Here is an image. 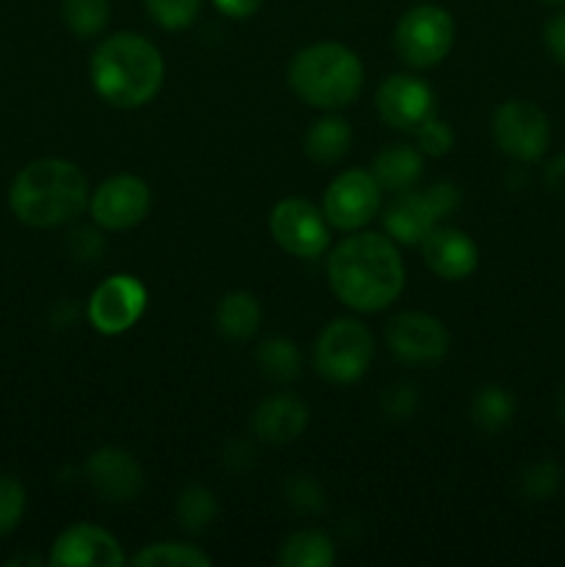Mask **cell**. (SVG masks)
<instances>
[{
    "instance_id": "obj_1",
    "label": "cell",
    "mask_w": 565,
    "mask_h": 567,
    "mask_svg": "<svg viewBox=\"0 0 565 567\" xmlns=\"http://www.w3.org/2000/svg\"><path fill=\"white\" fill-rule=\"evenodd\" d=\"M332 293L358 313L386 310L404 288V264L397 241L380 233L347 236L327 260Z\"/></svg>"
},
{
    "instance_id": "obj_2",
    "label": "cell",
    "mask_w": 565,
    "mask_h": 567,
    "mask_svg": "<svg viewBox=\"0 0 565 567\" xmlns=\"http://www.w3.org/2000/svg\"><path fill=\"white\" fill-rule=\"evenodd\" d=\"M94 92L114 109H142L164 83L161 50L142 33H114L97 44L89 64Z\"/></svg>"
},
{
    "instance_id": "obj_3",
    "label": "cell",
    "mask_w": 565,
    "mask_h": 567,
    "mask_svg": "<svg viewBox=\"0 0 565 567\" xmlns=\"http://www.w3.org/2000/svg\"><path fill=\"white\" fill-rule=\"evenodd\" d=\"M11 210L28 227H59L89 208L86 175L72 161L39 158L11 183Z\"/></svg>"
},
{
    "instance_id": "obj_4",
    "label": "cell",
    "mask_w": 565,
    "mask_h": 567,
    "mask_svg": "<svg viewBox=\"0 0 565 567\" xmlns=\"http://www.w3.org/2000/svg\"><path fill=\"white\" fill-rule=\"evenodd\" d=\"M288 83L297 97L314 109L336 111L358 100L363 89V64L347 44L316 42L294 55Z\"/></svg>"
},
{
    "instance_id": "obj_5",
    "label": "cell",
    "mask_w": 565,
    "mask_h": 567,
    "mask_svg": "<svg viewBox=\"0 0 565 567\" xmlns=\"http://www.w3.org/2000/svg\"><path fill=\"white\" fill-rule=\"evenodd\" d=\"M454 44V20L446 9L432 3L413 6L402 14L393 31V50L413 70L441 64Z\"/></svg>"
},
{
    "instance_id": "obj_6",
    "label": "cell",
    "mask_w": 565,
    "mask_h": 567,
    "mask_svg": "<svg viewBox=\"0 0 565 567\" xmlns=\"http://www.w3.org/2000/svg\"><path fill=\"white\" fill-rule=\"evenodd\" d=\"M374 358V338L358 319H336L321 330L314 349V365L336 385L358 382Z\"/></svg>"
},
{
    "instance_id": "obj_7",
    "label": "cell",
    "mask_w": 565,
    "mask_h": 567,
    "mask_svg": "<svg viewBox=\"0 0 565 567\" xmlns=\"http://www.w3.org/2000/svg\"><path fill=\"white\" fill-rule=\"evenodd\" d=\"M493 138L504 155L532 164L543 158L552 144V122L541 105L530 100H507L493 114Z\"/></svg>"
},
{
    "instance_id": "obj_8",
    "label": "cell",
    "mask_w": 565,
    "mask_h": 567,
    "mask_svg": "<svg viewBox=\"0 0 565 567\" xmlns=\"http://www.w3.org/2000/svg\"><path fill=\"white\" fill-rule=\"evenodd\" d=\"M382 203V188L371 172L347 169L327 186L321 214L336 230L352 233L369 225Z\"/></svg>"
},
{
    "instance_id": "obj_9",
    "label": "cell",
    "mask_w": 565,
    "mask_h": 567,
    "mask_svg": "<svg viewBox=\"0 0 565 567\" xmlns=\"http://www.w3.org/2000/svg\"><path fill=\"white\" fill-rule=\"evenodd\" d=\"M269 230L277 247L294 258H319L330 244V225L325 214L308 199L288 197L271 208Z\"/></svg>"
},
{
    "instance_id": "obj_10",
    "label": "cell",
    "mask_w": 565,
    "mask_h": 567,
    "mask_svg": "<svg viewBox=\"0 0 565 567\" xmlns=\"http://www.w3.org/2000/svg\"><path fill=\"white\" fill-rule=\"evenodd\" d=\"M147 308V288L133 275H111L94 288L89 299V324L100 336H122L131 330Z\"/></svg>"
},
{
    "instance_id": "obj_11",
    "label": "cell",
    "mask_w": 565,
    "mask_h": 567,
    "mask_svg": "<svg viewBox=\"0 0 565 567\" xmlns=\"http://www.w3.org/2000/svg\"><path fill=\"white\" fill-rule=\"evenodd\" d=\"M153 194L150 186L136 175H114L100 183L97 192L89 197L94 225L103 230H131L150 214Z\"/></svg>"
},
{
    "instance_id": "obj_12",
    "label": "cell",
    "mask_w": 565,
    "mask_h": 567,
    "mask_svg": "<svg viewBox=\"0 0 565 567\" xmlns=\"http://www.w3.org/2000/svg\"><path fill=\"white\" fill-rule=\"evenodd\" d=\"M386 341L404 363H438L449 352L446 327L435 316L415 310H404L388 321Z\"/></svg>"
},
{
    "instance_id": "obj_13",
    "label": "cell",
    "mask_w": 565,
    "mask_h": 567,
    "mask_svg": "<svg viewBox=\"0 0 565 567\" xmlns=\"http://www.w3.org/2000/svg\"><path fill=\"white\" fill-rule=\"evenodd\" d=\"M53 567H120L125 565L120 543L111 532L94 524H72L61 532L50 551Z\"/></svg>"
},
{
    "instance_id": "obj_14",
    "label": "cell",
    "mask_w": 565,
    "mask_h": 567,
    "mask_svg": "<svg viewBox=\"0 0 565 567\" xmlns=\"http://www.w3.org/2000/svg\"><path fill=\"white\" fill-rule=\"evenodd\" d=\"M86 480L103 502L122 504L142 493L144 471L125 449L103 446L86 460Z\"/></svg>"
},
{
    "instance_id": "obj_15",
    "label": "cell",
    "mask_w": 565,
    "mask_h": 567,
    "mask_svg": "<svg viewBox=\"0 0 565 567\" xmlns=\"http://www.w3.org/2000/svg\"><path fill=\"white\" fill-rule=\"evenodd\" d=\"M435 94L415 75H391L377 89V111L382 122L397 131H415L430 114H435Z\"/></svg>"
},
{
    "instance_id": "obj_16",
    "label": "cell",
    "mask_w": 565,
    "mask_h": 567,
    "mask_svg": "<svg viewBox=\"0 0 565 567\" xmlns=\"http://www.w3.org/2000/svg\"><path fill=\"white\" fill-rule=\"evenodd\" d=\"M421 255L432 275L449 282L465 280L480 266V249H476L474 238L458 227H435L421 241Z\"/></svg>"
},
{
    "instance_id": "obj_17",
    "label": "cell",
    "mask_w": 565,
    "mask_h": 567,
    "mask_svg": "<svg viewBox=\"0 0 565 567\" xmlns=\"http://www.w3.org/2000/svg\"><path fill=\"white\" fill-rule=\"evenodd\" d=\"M382 221H386L388 236L397 244H408V247H415V244H419L421 247V241L438 227L441 216L432 208L427 192H413V188H408V192H399L397 197H393V203L386 208Z\"/></svg>"
},
{
    "instance_id": "obj_18",
    "label": "cell",
    "mask_w": 565,
    "mask_h": 567,
    "mask_svg": "<svg viewBox=\"0 0 565 567\" xmlns=\"http://www.w3.org/2000/svg\"><path fill=\"white\" fill-rule=\"evenodd\" d=\"M308 426V408L291 393L266 396L253 413V432L266 443H291Z\"/></svg>"
},
{
    "instance_id": "obj_19",
    "label": "cell",
    "mask_w": 565,
    "mask_h": 567,
    "mask_svg": "<svg viewBox=\"0 0 565 567\" xmlns=\"http://www.w3.org/2000/svg\"><path fill=\"white\" fill-rule=\"evenodd\" d=\"M421 172H424V153L410 144H391L377 155L371 166V175L380 183L382 192L391 194L413 188L421 181Z\"/></svg>"
},
{
    "instance_id": "obj_20",
    "label": "cell",
    "mask_w": 565,
    "mask_h": 567,
    "mask_svg": "<svg viewBox=\"0 0 565 567\" xmlns=\"http://www.w3.org/2000/svg\"><path fill=\"white\" fill-rule=\"evenodd\" d=\"M260 305L253 293L230 291L216 305V330L233 343H244L258 332Z\"/></svg>"
},
{
    "instance_id": "obj_21",
    "label": "cell",
    "mask_w": 565,
    "mask_h": 567,
    "mask_svg": "<svg viewBox=\"0 0 565 567\" xmlns=\"http://www.w3.org/2000/svg\"><path fill=\"white\" fill-rule=\"evenodd\" d=\"M352 144V127L341 120V116H325V120L314 122L310 131L305 133V155L319 166H332L349 153Z\"/></svg>"
},
{
    "instance_id": "obj_22",
    "label": "cell",
    "mask_w": 565,
    "mask_h": 567,
    "mask_svg": "<svg viewBox=\"0 0 565 567\" xmlns=\"http://www.w3.org/2000/svg\"><path fill=\"white\" fill-rule=\"evenodd\" d=\"M515 419V396L502 385H482L471 399V421L485 435H499Z\"/></svg>"
},
{
    "instance_id": "obj_23",
    "label": "cell",
    "mask_w": 565,
    "mask_h": 567,
    "mask_svg": "<svg viewBox=\"0 0 565 567\" xmlns=\"http://www.w3.org/2000/svg\"><path fill=\"white\" fill-rule=\"evenodd\" d=\"M336 563V546L319 529H302L282 543L277 565L282 567H330Z\"/></svg>"
},
{
    "instance_id": "obj_24",
    "label": "cell",
    "mask_w": 565,
    "mask_h": 567,
    "mask_svg": "<svg viewBox=\"0 0 565 567\" xmlns=\"http://www.w3.org/2000/svg\"><path fill=\"white\" fill-rule=\"evenodd\" d=\"M258 369L266 380L277 382V385H288L302 371V354H299L297 343L291 338H269L255 352Z\"/></svg>"
},
{
    "instance_id": "obj_25",
    "label": "cell",
    "mask_w": 565,
    "mask_h": 567,
    "mask_svg": "<svg viewBox=\"0 0 565 567\" xmlns=\"http://www.w3.org/2000/svg\"><path fill=\"white\" fill-rule=\"evenodd\" d=\"M216 513H219V504H216V496L208 487L186 485L181 496H177L175 518L181 529L188 532V535H199V532L208 529L214 524Z\"/></svg>"
},
{
    "instance_id": "obj_26",
    "label": "cell",
    "mask_w": 565,
    "mask_h": 567,
    "mask_svg": "<svg viewBox=\"0 0 565 567\" xmlns=\"http://www.w3.org/2000/svg\"><path fill=\"white\" fill-rule=\"evenodd\" d=\"M61 20L78 39L100 37L111 20V3L109 0H61Z\"/></svg>"
},
{
    "instance_id": "obj_27",
    "label": "cell",
    "mask_w": 565,
    "mask_h": 567,
    "mask_svg": "<svg viewBox=\"0 0 565 567\" xmlns=\"http://www.w3.org/2000/svg\"><path fill=\"white\" fill-rule=\"evenodd\" d=\"M136 567H208L210 557L188 543H153L131 559Z\"/></svg>"
},
{
    "instance_id": "obj_28",
    "label": "cell",
    "mask_w": 565,
    "mask_h": 567,
    "mask_svg": "<svg viewBox=\"0 0 565 567\" xmlns=\"http://www.w3.org/2000/svg\"><path fill=\"white\" fill-rule=\"evenodd\" d=\"M559 482H563V468L554 460H541L521 474V493L530 502H546L557 493Z\"/></svg>"
},
{
    "instance_id": "obj_29",
    "label": "cell",
    "mask_w": 565,
    "mask_h": 567,
    "mask_svg": "<svg viewBox=\"0 0 565 567\" xmlns=\"http://www.w3.org/2000/svg\"><path fill=\"white\" fill-rule=\"evenodd\" d=\"M199 3L203 0H144V9L166 31H183L197 20Z\"/></svg>"
},
{
    "instance_id": "obj_30",
    "label": "cell",
    "mask_w": 565,
    "mask_h": 567,
    "mask_svg": "<svg viewBox=\"0 0 565 567\" xmlns=\"http://www.w3.org/2000/svg\"><path fill=\"white\" fill-rule=\"evenodd\" d=\"M28 493L17 476H0V537L17 529L25 513Z\"/></svg>"
},
{
    "instance_id": "obj_31",
    "label": "cell",
    "mask_w": 565,
    "mask_h": 567,
    "mask_svg": "<svg viewBox=\"0 0 565 567\" xmlns=\"http://www.w3.org/2000/svg\"><path fill=\"white\" fill-rule=\"evenodd\" d=\"M415 142H419V150L424 155H432V158H441L449 150L454 147V131L449 127L446 120L430 114L419 127H415Z\"/></svg>"
},
{
    "instance_id": "obj_32",
    "label": "cell",
    "mask_w": 565,
    "mask_h": 567,
    "mask_svg": "<svg viewBox=\"0 0 565 567\" xmlns=\"http://www.w3.org/2000/svg\"><path fill=\"white\" fill-rule=\"evenodd\" d=\"M282 493H286L288 498V507L297 509V513L302 515H316L327 507L325 491H321L319 482L310 480V476H291V480L286 482V491Z\"/></svg>"
},
{
    "instance_id": "obj_33",
    "label": "cell",
    "mask_w": 565,
    "mask_h": 567,
    "mask_svg": "<svg viewBox=\"0 0 565 567\" xmlns=\"http://www.w3.org/2000/svg\"><path fill=\"white\" fill-rule=\"evenodd\" d=\"M419 410V388L413 382H397L382 396V413L393 421L410 419Z\"/></svg>"
},
{
    "instance_id": "obj_34",
    "label": "cell",
    "mask_w": 565,
    "mask_h": 567,
    "mask_svg": "<svg viewBox=\"0 0 565 567\" xmlns=\"http://www.w3.org/2000/svg\"><path fill=\"white\" fill-rule=\"evenodd\" d=\"M70 252L75 260L83 264H97L100 255L105 252V241L94 227H78L70 236Z\"/></svg>"
},
{
    "instance_id": "obj_35",
    "label": "cell",
    "mask_w": 565,
    "mask_h": 567,
    "mask_svg": "<svg viewBox=\"0 0 565 567\" xmlns=\"http://www.w3.org/2000/svg\"><path fill=\"white\" fill-rule=\"evenodd\" d=\"M427 197H430L432 208L438 210V216L446 219V216H452V210L460 205V188L449 181L432 183V186L427 188Z\"/></svg>"
},
{
    "instance_id": "obj_36",
    "label": "cell",
    "mask_w": 565,
    "mask_h": 567,
    "mask_svg": "<svg viewBox=\"0 0 565 567\" xmlns=\"http://www.w3.org/2000/svg\"><path fill=\"white\" fill-rule=\"evenodd\" d=\"M543 42H546L548 55L557 64L565 66V11H559V14H554L546 22V28H543Z\"/></svg>"
},
{
    "instance_id": "obj_37",
    "label": "cell",
    "mask_w": 565,
    "mask_h": 567,
    "mask_svg": "<svg viewBox=\"0 0 565 567\" xmlns=\"http://www.w3.org/2000/svg\"><path fill=\"white\" fill-rule=\"evenodd\" d=\"M543 186H546L548 194L565 199V153L554 155L552 161L543 169Z\"/></svg>"
},
{
    "instance_id": "obj_38",
    "label": "cell",
    "mask_w": 565,
    "mask_h": 567,
    "mask_svg": "<svg viewBox=\"0 0 565 567\" xmlns=\"http://www.w3.org/2000/svg\"><path fill=\"white\" fill-rule=\"evenodd\" d=\"M214 3L222 14L233 17V20H247V17H253L260 9L264 0H214Z\"/></svg>"
},
{
    "instance_id": "obj_39",
    "label": "cell",
    "mask_w": 565,
    "mask_h": 567,
    "mask_svg": "<svg viewBox=\"0 0 565 567\" xmlns=\"http://www.w3.org/2000/svg\"><path fill=\"white\" fill-rule=\"evenodd\" d=\"M249 463H253V449L244 441H233L230 446L225 449V465L230 471H244Z\"/></svg>"
},
{
    "instance_id": "obj_40",
    "label": "cell",
    "mask_w": 565,
    "mask_h": 567,
    "mask_svg": "<svg viewBox=\"0 0 565 567\" xmlns=\"http://www.w3.org/2000/svg\"><path fill=\"white\" fill-rule=\"evenodd\" d=\"M17 565L39 567V565H42V559H39V557H14V559H9V567H17Z\"/></svg>"
},
{
    "instance_id": "obj_41",
    "label": "cell",
    "mask_w": 565,
    "mask_h": 567,
    "mask_svg": "<svg viewBox=\"0 0 565 567\" xmlns=\"http://www.w3.org/2000/svg\"><path fill=\"white\" fill-rule=\"evenodd\" d=\"M557 410H559V421H563V426H565V388H563V393H559Z\"/></svg>"
},
{
    "instance_id": "obj_42",
    "label": "cell",
    "mask_w": 565,
    "mask_h": 567,
    "mask_svg": "<svg viewBox=\"0 0 565 567\" xmlns=\"http://www.w3.org/2000/svg\"><path fill=\"white\" fill-rule=\"evenodd\" d=\"M541 3H548V6H565V0H541Z\"/></svg>"
}]
</instances>
